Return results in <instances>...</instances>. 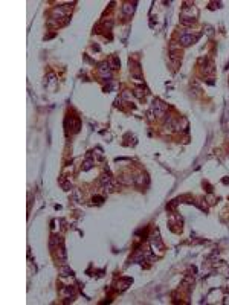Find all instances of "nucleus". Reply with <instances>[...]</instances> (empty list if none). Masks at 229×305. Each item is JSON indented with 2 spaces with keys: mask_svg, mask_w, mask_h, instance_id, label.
Returning <instances> with one entry per match:
<instances>
[{
  "mask_svg": "<svg viewBox=\"0 0 229 305\" xmlns=\"http://www.w3.org/2000/svg\"><path fill=\"white\" fill-rule=\"evenodd\" d=\"M166 104H164L160 99H154V101L151 102V107H150V111H148V114H150V118H160V116H164L165 114V111H166Z\"/></svg>",
  "mask_w": 229,
  "mask_h": 305,
  "instance_id": "1",
  "label": "nucleus"
},
{
  "mask_svg": "<svg viewBox=\"0 0 229 305\" xmlns=\"http://www.w3.org/2000/svg\"><path fill=\"white\" fill-rule=\"evenodd\" d=\"M99 185L104 188L105 192H114L116 191V183L113 182V179L107 174H102L101 179H99Z\"/></svg>",
  "mask_w": 229,
  "mask_h": 305,
  "instance_id": "2",
  "label": "nucleus"
},
{
  "mask_svg": "<svg viewBox=\"0 0 229 305\" xmlns=\"http://www.w3.org/2000/svg\"><path fill=\"white\" fill-rule=\"evenodd\" d=\"M112 69L113 67L107 63V61H104V63H101V64H99V67H98V75L101 76L104 81H112V76H113Z\"/></svg>",
  "mask_w": 229,
  "mask_h": 305,
  "instance_id": "3",
  "label": "nucleus"
},
{
  "mask_svg": "<svg viewBox=\"0 0 229 305\" xmlns=\"http://www.w3.org/2000/svg\"><path fill=\"white\" fill-rule=\"evenodd\" d=\"M198 38V35H193V34H189V32H183L182 35H180V38H179V44L180 46H189L191 43H194L196 40Z\"/></svg>",
  "mask_w": 229,
  "mask_h": 305,
  "instance_id": "4",
  "label": "nucleus"
},
{
  "mask_svg": "<svg viewBox=\"0 0 229 305\" xmlns=\"http://www.w3.org/2000/svg\"><path fill=\"white\" fill-rule=\"evenodd\" d=\"M150 241H151V249L154 250V252H156V250H157V252H162V250H164V244H162V241H160V236H159V232H157V231H156L154 235L151 236Z\"/></svg>",
  "mask_w": 229,
  "mask_h": 305,
  "instance_id": "5",
  "label": "nucleus"
},
{
  "mask_svg": "<svg viewBox=\"0 0 229 305\" xmlns=\"http://www.w3.org/2000/svg\"><path fill=\"white\" fill-rule=\"evenodd\" d=\"M133 180H134V183H133V185L139 186V188H142L144 185H145V186L148 185V177H147V174H144V172L134 174V175H133Z\"/></svg>",
  "mask_w": 229,
  "mask_h": 305,
  "instance_id": "6",
  "label": "nucleus"
},
{
  "mask_svg": "<svg viewBox=\"0 0 229 305\" xmlns=\"http://www.w3.org/2000/svg\"><path fill=\"white\" fill-rule=\"evenodd\" d=\"M134 8H136V3H124L122 5V14L125 15V17H130L133 12H134Z\"/></svg>",
  "mask_w": 229,
  "mask_h": 305,
  "instance_id": "7",
  "label": "nucleus"
},
{
  "mask_svg": "<svg viewBox=\"0 0 229 305\" xmlns=\"http://www.w3.org/2000/svg\"><path fill=\"white\" fill-rule=\"evenodd\" d=\"M61 244H63V238H61V236H57V235L50 236V240H49V247L50 249H57L58 246H61Z\"/></svg>",
  "mask_w": 229,
  "mask_h": 305,
  "instance_id": "8",
  "label": "nucleus"
},
{
  "mask_svg": "<svg viewBox=\"0 0 229 305\" xmlns=\"http://www.w3.org/2000/svg\"><path fill=\"white\" fill-rule=\"evenodd\" d=\"M57 258L60 259V261H66V258H67V253H66V249H64V246L61 244L60 247H57Z\"/></svg>",
  "mask_w": 229,
  "mask_h": 305,
  "instance_id": "9",
  "label": "nucleus"
},
{
  "mask_svg": "<svg viewBox=\"0 0 229 305\" xmlns=\"http://www.w3.org/2000/svg\"><path fill=\"white\" fill-rule=\"evenodd\" d=\"M80 127H81L80 119L78 118H70V128H72V131L73 133H78L80 131Z\"/></svg>",
  "mask_w": 229,
  "mask_h": 305,
  "instance_id": "10",
  "label": "nucleus"
},
{
  "mask_svg": "<svg viewBox=\"0 0 229 305\" xmlns=\"http://www.w3.org/2000/svg\"><path fill=\"white\" fill-rule=\"evenodd\" d=\"M58 272H60L61 276H72V274H73V270L70 269V267H67V265H61Z\"/></svg>",
  "mask_w": 229,
  "mask_h": 305,
  "instance_id": "11",
  "label": "nucleus"
},
{
  "mask_svg": "<svg viewBox=\"0 0 229 305\" xmlns=\"http://www.w3.org/2000/svg\"><path fill=\"white\" fill-rule=\"evenodd\" d=\"M61 294H67L69 296V299H73V294H75V292H73V288L72 287H66V288H63L61 290Z\"/></svg>",
  "mask_w": 229,
  "mask_h": 305,
  "instance_id": "12",
  "label": "nucleus"
},
{
  "mask_svg": "<svg viewBox=\"0 0 229 305\" xmlns=\"http://www.w3.org/2000/svg\"><path fill=\"white\" fill-rule=\"evenodd\" d=\"M93 165H95V160H92V159H86V162L82 163V171H89Z\"/></svg>",
  "mask_w": 229,
  "mask_h": 305,
  "instance_id": "13",
  "label": "nucleus"
},
{
  "mask_svg": "<svg viewBox=\"0 0 229 305\" xmlns=\"http://www.w3.org/2000/svg\"><path fill=\"white\" fill-rule=\"evenodd\" d=\"M60 185H61V188H63L64 191H70V188H72L70 182H66L64 177H60Z\"/></svg>",
  "mask_w": 229,
  "mask_h": 305,
  "instance_id": "14",
  "label": "nucleus"
},
{
  "mask_svg": "<svg viewBox=\"0 0 229 305\" xmlns=\"http://www.w3.org/2000/svg\"><path fill=\"white\" fill-rule=\"evenodd\" d=\"M196 20L193 18V17H185V15H183V17L180 18V23L182 25H185V26H189V25H193Z\"/></svg>",
  "mask_w": 229,
  "mask_h": 305,
  "instance_id": "15",
  "label": "nucleus"
},
{
  "mask_svg": "<svg viewBox=\"0 0 229 305\" xmlns=\"http://www.w3.org/2000/svg\"><path fill=\"white\" fill-rule=\"evenodd\" d=\"M134 96L139 98V99H142V98L145 96V93H144V87H136V89H134Z\"/></svg>",
  "mask_w": 229,
  "mask_h": 305,
  "instance_id": "16",
  "label": "nucleus"
},
{
  "mask_svg": "<svg viewBox=\"0 0 229 305\" xmlns=\"http://www.w3.org/2000/svg\"><path fill=\"white\" fill-rule=\"evenodd\" d=\"M177 203H179V200H173L170 204L166 206V209H168V211H174V209H176V206H177Z\"/></svg>",
  "mask_w": 229,
  "mask_h": 305,
  "instance_id": "17",
  "label": "nucleus"
},
{
  "mask_svg": "<svg viewBox=\"0 0 229 305\" xmlns=\"http://www.w3.org/2000/svg\"><path fill=\"white\" fill-rule=\"evenodd\" d=\"M73 198H75V201H81V192L78 189L73 191Z\"/></svg>",
  "mask_w": 229,
  "mask_h": 305,
  "instance_id": "18",
  "label": "nucleus"
},
{
  "mask_svg": "<svg viewBox=\"0 0 229 305\" xmlns=\"http://www.w3.org/2000/svg\"><path fill=\"white\" fill-rule=\"evenodd\" d=\"M118 66H119V60H118L116 57H113V69L118 67Z\"/></svg>",
  "mask_w": 229,
  "mask_h": 305,
  "instance_id": "19",
  "label": "nucleus"
},
{
  "mask_svg": "<svg viewBox=\"0 0 229 305\" xmlns=\"http://www.w3.org/2000/svg\"><path fill=\"white\" fill-rule=\"evenodd\" d=\"M102 200H104L102 197H93V201H96V203H102Z\"/></svg>",
  "mask_w": 229,
  "mask_h": 305,
  "instance_id": "20",
  "label": "nucleus"
},
{
  "mask_svg": "<svg viewBox=\"0 0 229 305\" xmlns=\"http://www.w3.org/2000/svg\"><path fill=\"white\" fill-rule=\"evenodd\" d=\"M223 183H229V179H223Z\"/></svg>",
  "mask_w": 229,
  "mask_h": 305,
  "instance_id": "21",
  "label": "nucleus"
}]
</instances>
